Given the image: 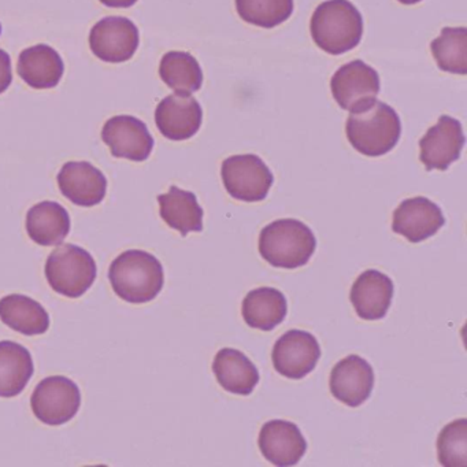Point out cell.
Returning a JSON list of instances; mask_svg holds the SVG:
<instances>
[{
  "label": "cell",
  "mask_w": 467,
  "mask_h": 467,
  "mask_svg": "<svg viewBox=\"0 0 467 467\" xmlns=\"http://www.w3.org/2000/svg\"><path fill=\"white\" fill-rule=\"evenodd\" d=\"M117 296L133 305L154 300L165 284L163 266L152 254L130 250L117 256L109 270Z\"/></svg>",
  "instance_id": "cell-1"
},
{
  "label": "cell",
  "mask_w": 467,
  "mask_h": 467,
  "mask_svg": "<svg viewBox=\"0 0 467 467\" xmlns=\"http://www.w3.org/2000/svg\"><path fill=\"white\" fill-rule=\"evenodd\" d=\"M314 43L330 56H341L358 47L363 36V18L349 0H327L311 17Z\"/></svg>",
  "instance_id": "cell-2"
},
{
  "label": "cell",
  "mask_w": 467,
  "mask_h": 467,
  "mask_svg": "<svg viewBox=\"0 0 467 467\" xmlns=\"http://www.w3.org/2000/svg\"><path fill=\"white\" fill-rule=\"evenodd\" d=\"M349 144L365 157L377 158L395 149L401 135V122L395 109L374 102L359 113H351L346 124Z\"/></svg>",
  "instance_id": "cell-3"
},
{
  "label": "cell",
  "mask_w": 467,
  "mask_h": 467,
  "mask_svg": "<svg viewBox=\"0 0 467 467\" xmlns=\"http://www.w3.org/2000/svg\"><path fill=\"white\" fill-rule=\"evenodd\" d=\"M259 254L275 267L297 269L308 264L316 253L313 231L299 220H277L262 229Z\"/></svg>",
  "instance_id": "cell-4"
},
{
  "label": "cell",
  "mask_w": 467,
  "mask_h": 467,
  "mask_svg": "<svg viewBox=\"0 0 467 467\" xmlns=\"http://www.w3.org/2000/svg\"><path fill=\"white\" fill-rule=\"evenodd\" d=\"M45 272L48 284L57 294L78 299L94 285L98 267L88 251L78 245L64 244L50 254Z\"/></svg>",
  "instance_id": "cell-5"
},
{
  "label": "cell",
  "mask_w": 467,
  "mask_h": 467,
  "mask_svg": "<svg viewBox=\"0 0 467 467\" xmlns=\"http://www.w3.org/2000/svg\"><path fill=\"white\" fill-rule=\"evenodd\" d=\"M221 177L226 192L247 203L265 201L275 182L266 163L254 154L226 158L221 168Z\"/></svg>",
  "instance_id": "cell-6"
},
{
  "label": "cell",
  "mask_w": 467,
  "mask_h": 467,
  "mask_svg": "<svg viewBox=\"0 0 467 467\" xmlns=\"http://www.w3.org/2000/svg\"><path fill=\"white\" fill-rule=\"evenodd\" d=\"M31 406L40 422L50 426L64 425L80 410V389L67 377H47L32 393Z\"/></svg>",
  "instance_id": "cell-7"
},
{
  "label": "cell",
  "mask_w": 467,
  "mask_h": 467,
  "mask_svg": "<svg viewBox=\"0 0 467 467\" xmlns=\"http://www.w3.org/2000/svg\"><path fill=\"white\" fill-rule=\"evenodd\" d=\"M379 76L363 61H352L341 67L330 80L333 99L343 110L359 113L377 102Z\"/></svg>",
  "instance_id": "cell-8"
},
{
  "label": "cell",
  "mask_w": 467,
  "mask_h": 467,
  "mask_svg": "<svg viewBox=\"0 0 467 467\" xmlns=\"http://www.w3.org/2000/svg\"><path fill=\"white\" fill-rule=\"evenodd\" d=\"M140 45L138 26L125 17H106L89 34V48L100 61L122 64L133 58Z\"/></svg>",
  "instance_id": "cell-9"
},
{
  "label": "cell",
  "mask_w": 467,
  "mask_h": 467,
  "mask_svg": "<svg viewBox=\"0 0 467 467\" xmlns=\"http://www.w3.org/2000/svg\"><path fill=\"white\" fill-rule=\"evenodd\" d=\"M319 358L318 340L305 330H289L273 347V366L286 379H300L307 376L316 368Z\"/></svg>",
  "instance_id": "cell-10"
},
{
  "label": "cell",
  "mask_w": 467,
  "mask_h": 467,
  "mask_svg": "<svg viewBox=\"0 0 467 467\" xmlns=\"http://www.w3.org/2000/svg\"><path fill=\"white\" fill-rule=\"evenodd\" d=\"M463 146L461 122L452 117L441 116L420 140V161L428 171H444L461 158Z\"/></svg>",
  "instance_id": "cell-11"
},
{
  "label": "cell",
  "mask_w": 467,
  "mask_h": 467,
  "mask_svg": "<svg viewBox=\"0 0 467 467\" xmlns=\"http://www.w3.org/2000/svg\"><path fill=\"white\" fill-rule=\"evenodd\" d=\"M102 140L116 158L144 162L154 150V139L141 119L132 116H116L106 122Z\"/></svg>",
  "instance_id": "cell-12"
},
{
  "label": "cell",
  "mask_w": 467,
  "mask_h": 467,
  "mask_svg": "<svg viewBox=\"0 0 467 467\" xmlns=\"http://www.w3.org/2000/svg\"><path fill=\"white\" fill-rule=\"evenodd\" d=\"M203 121L201 103L190 95L173 94L161 100L155 110L158 130L169 140L184 141L199 132Z\"/></svg>",
  "instance_id": "cell-13"
},
{
  "label": "cell",
  "mask_w": 467,
  "mask_h": 467,
  "mask_svg": "<svg viewBox=\"0 0 467 467\" xmlns=\"http://www.w3.org/2000/svg\"><path fill=\"white\" fill-rule=\"evenodd\" d=\"M374 379V370L368 360L358 355H348L332 368L330 392L346 406L358 407L373 392Z\"/></svg>",
  "instance_id": "cell-14"
},
{
  "label": "cell",
  "mask_w": 467,
  "mask_h": 467,
  "mask_svg": "<svg viewBox=\"0 0 467 467\" xmlns=\"http://www.w3.org/2000/svg\"><path fill=\"white\" fill-rule=\"evenodd\" d=\"M259 450L275 466H295L307 451V441L296 423L273 420L259 431Z\"/></svg>",
  "instance_id": "cell-15"
},
{
  "label": "cell",
  "mask_w": 467,
  "mask_h": 467,
  "mask_svg": "<svg viewBox=\"0 0 467 467\" xmlns=\"http://www.w3.org/2000/svg\"><path fill=\"white\" fill-rule=\"evenodd\" d=\"M441 209L423 196L406 199L393 213L392 229L410 243H420L434 236L444 226Z\"/></svg>",
  "instance_id": "cell-16"
},
{
  "label": "cell",
  "mask_w": 467,
  "mask_h": 467,
  "mask_svg": "<svg viewBox=\"0 0 467 467\" xmlns=\"http://www.w3.org/2000/svg\"><path fill=\"white\" fill-rule=\"evenodd\" d=\"M57 180L62 195L76 206H97L108 192L105 174L89 162L65 163Z\"/></svg>",
  "instance_id": "cell-17"
},
{
  "label": "cell",
  "mask_w": 467,
  "mask_h": 467,
  "mask_svg": "<svg viewBox=\"0 0 467 467\" xmlns=\"http://www.w3.org/2000/svg\"><path fill=\"white\" fill-rule=\"evenodd\" d=\"M393 297V283L379 270H366L355 280L349 294L355 313L365 321H379L387 316Z\"/></svg>",
  "instance_id": "cell-18"
},
{
  "label": "cell",
  "mask_w": 467,
  "mask_h": 467,
  "mask_svg": "<svg viewBox=\"0 0 467 467\" xmlns=\"http://www.w3.org/2000/svg\"><path fill=\"white\" fill-rule=\"evenodd\" d=\"M17 72L31 88L51 89L61 83L65 64L53 47L37 45L20 54Z\"/></svg>",
  "instance_id": "cell-19"
},
{
  "label": "cell",
  "mask_w": 467,
  "mask_h": 467,
  "mask_svg": "<svg viewBox=\"0 0 467 467\" xmlns=\"http://www.w3.org/2000/svg\"><path fill=\"white\" fill-rule=\"evenodd\" d=\"M213 371L218 384L234 395L248 396L259 382L256 366L234 348H223L215 355Z\"/></svg>",
  "instance_id": "cell-20"
},
{
  "label": "cell",
  "mask_w": 467,
  "mask_h": 467,
  "mask_svg": "<svg viewBox=\"0 0 467 467\" xmlns=\"http://www.w3.org/2000/svg\"><path fill=\"white\" fill-rule=\"evenodd\" d=\"M26 232L43 247L61 244L70 232L69 213L57 202H40L26 214Z\"/></svg>",
  "instance_id": "cell-21"
},
{
  "label": "cell",
  "mask_w": 467,
  "mask_h": 467,
  "mask_svg": "<svg viewBox=\"0 0 467 467\" xmlns=\"http://www.w3.org/2000/svg\"><path fill=\"white\" fill-rule=\"evenodd\" d=\"M288 303L283 292L269 286L253 289L243 300L242 314L245 324L254 329H275L285 319Z\"/></svg>",
  "instance_id": "cell-22"
},
{
  "label": "cell",
  "mask_w": 467,
  "mask_h": 467,
  "mask_svg": "<svg viewBox=\"0 0 467 467\" xmlns=\"http://www.w3.org/2000/svg\"><path fill=\"white\" fill-rule=\"evenodd\" d=\"M162 220L182 236L203 231L204 212L195 193L171 187L168 193L158 196Z\"/></svg>",
  "instance_id": "cell-23"
},
{
  "label": "cell",
  "mask_w": 467,
  "mask_h": 467,
  "mask_svg": "<svg viewBox=\"0 0 467 467\" xmlns=\"http://www.w3.org/2000/svg\"><path fill=\"white\" fill-rule=\"evenodd\" d=\"M0 319L26 336L43 335L50 327V316L46 308L26 295H9L0 299Z\"/></svg>",
  "instance_id": "cell-24"
},
{
  "label": "cell",
  "mask_w": 467,
  "mask_h": 467,
  "mask_svg": "<svg viewBox=\"0 0 467 467\" xmlns=\"http://www.w3.org/2000/svg\"><path fill=\"white\" fill-rule=\"evenodd\" d=\"M34 371V359L28 348L15 341H0V398L20 395Z\"/></svg>",
  "instance_id": "cell-25"
},
{
  "label": "cell",
  "mask_w": 467,
  "mask_h": 467,
  "mask_svg": "<svg viewBox=\"0 0 467 467\" xmlns=\"http://www.w3.org/2000/svg\"><path fill=\"white\" fill-rule=\"evenodd\" d=\"M160 76L176 94H193L203 84V72L198 59L184 51L165 54L161 61Z\"/></svg>",
  "instance_id": "cell-26"
},
{
  "label": "cell",
  "mask_w": 467,
  "mask_h": 467,
  "mask_svg": "<svg viewBox=\"0 0 467 467\" xmlns=\"http://www.w3.org/2000/svg\"><path fill=\"white\" fill-rule=\"evenodd\" d=\"M431 56L442 72L464 76L467 73V29L444 28L431 45Z\"/></svg>",
  "instance_id": "cell-27"
},
{
  "label": "cell",
  "mask_w": 467,
  "mask_h": 467,
  "mask_svg": "<svg viewBox=\"0 0 467 467\" xmlns=\"http://www.w3.org/2000/svg\"><path fill=\"white\" fill-rule=\"evenodd\" d=\"M236 10L245 23L272 29L291 18L294 0H236Z\"/></svg>",
  "instance_id": "cell-28"
},
{
  "label": "cell",
  "mask_w": 467,
  "mask_h": 467,
  "mask_svg": "<svg viewBox=\"0 0 467 467\" xmlns=\"http://www.w3.org/2000/svg\"><path fill=\"white\" fill-rule=\"evenodd\" d=\"M437 455L445 467L467 466V420H452L440 431Z\"/></svg>",
  "instance_id": "cell-29"
},
{
  "label": "cell",
  "mask_w": 467,
  "mask_h": 467,
  "mask_svg": "<svg viewBox=\"0 0 467 467\" xmlns=\"http://www.w3.org/2000/svg\"><path fill=\"white\" fill-rule=\"evenodd\" d=\"M13 83L12 59L5 50H0V95L6 92Z\"/></svg>",
  "instance_id": "cell-30"
},
{
  "label": "cell",
  "mask_w": 467,
  "mask_h": 467,
  "mask_svg": "<svg viewBox=\"0 0 467 467\" xmlns=\"http://www.w3.org/2000/svg\"><path fill=\"white\" fill-rule=\"evenodd\" d=\"M99 2L106 7H113V9H128L138 4V0H99Z\"/></svg>",
  "instance_id": "cell-31"
},
{
  "label": "cell",
  "mask_w": 467,
  "mask_h": 467,
  "mask_svg": "<svg viewBox=\"0 0 467 467\" xmlns=\"http://www.w3.org/2000/svg\"><path fill=\"white\" fill-rule=\"evenodd\" d=\"M401 5H406V6H411V5L420 4L422 0H398Z\"/></svg>",
  "instance_id": "cell-32"
},
{
  "label": "cell",
  "mask_w": 467,
  "mask_h": 467,
  "mask_svg": "<svg viewBox=\"0 0 467 467\" xmlns=\"http://www.w3.org/2000/svg\"><path fill=\"white\" fill-rule=\"evenodd\" d=\"M0 34H2V26H0Z\"/></svg>",
  "instance_id": "cell-33"
}]
</instances>
